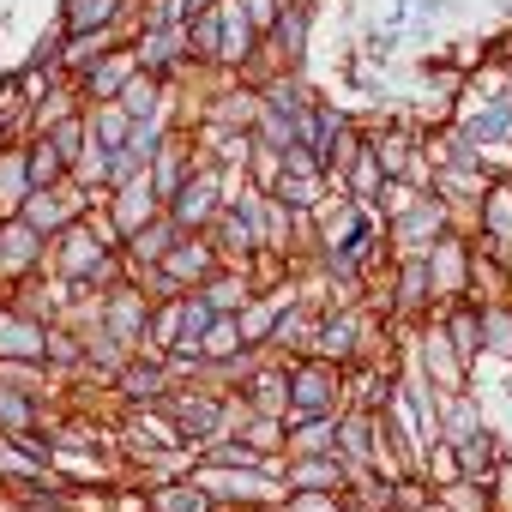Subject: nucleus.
Masks as SVG:
<instances>
[{"label": "nucleus", "instance_id": "obj_1", "mask_svg": "<svg viewBox=\"0 0 512 512\" xmlns=\"http://www.w3.org/2000/svg\"><path fill=\"white\" fill-rule=\"evenodd\" d=\"M344 392H350L344 362H326V356L290 362V416H338Z\"/></svg>", "mask_w": 512, "mask_h": 512}, {"label": "nucleus", "instance_id": "obj_2", "mask_svg": "<svg viewBox=\"0 0 512 512\" xmlns=\"http://www.w3.org/2000/svg\"><path fill=\"white\" fill-rule=\"evenodd\" d=\"M169 205L157 199V187L145 181V175H133V181H121V187H109L103 193V229L127 247V235H139L145 223H157Z\"/></svg>", "mask_w": 512, "mask_h": 512}, {"label": "nucleus", "instance_id": "obj_3", "mask_svg": "<svg viewBox=\"0 0 512 512\" xmlns=\"http://www.w3.org/2000/svg\"><path fill=\"white\" fill-rule=\"evenodd\" d=\"M139 73V55H133V43H115L109 55H97L85 73H73V85L85 91V103H115L121 91H127V79Z\"/></svg>", "mask_w": 512, "mask_h": 512}, {"label": "nucleus", "instance_id": "obj_4", "mask_svg": "<svg viewBox=\"0 0 512 512\" xmlns=\"http://www.w3.org/2000/svg\"><path fill=\"white\" fill-rule=\"evenodd\" d=\"M308 31H314V0H284L278 25L266 31V61H272V67H302Z\"/></svg>", "mask_w": 512, "mask_h": 512}, {"label": "nucleus", "instance_id": "obj_5", "mask_svg": "<svg viewBox=\"0 0 512 512\" xmlns=\"http://www.w3.org/2000/svg\"><path fill=\"white\" fill-rule=\"evenodd\" d=\"M476 247L482 253H494V260H506L512 253V175L506 181H488V193H482V205H476Z\"/></svg>", "mask_w": 512, "mask_h": 512}, {"label": "nucleus", "instance_id": "obj_6", "mask_svg": "<svg viewBox=\"0 0 512 512\" xmlns=\"http://www.w3.org/2000/svg\"><path fill=\"white\" fill-rule=\"evenodd\" d=\"M416 350H422V374H428L440 392H464V374H470V362H464V356H458V344L446 338L440 314L422 326V344H416Z\"/></svg>", "mask_w": 512, "mask_h": 512}, {"label": "nucleus", "instance_id": "obj_7", "mask_svg": "<svg viewBox=\"0 0 512 512\" xmlns=\"http://www.w3.org/2000/svg\"><path fill=\"white\" fill-rule=\"evenodd\" d=\"M31 193H37V181H31V139L0 145V217H19Z\"/></svg>", "mask_w": 512, "mask_h": 512}, {"label": "nucleus", "instance_id": "obj_8", "mask_svg": "<svg viewBox=\"0 0 512 512\" xmlns=\"http://www.w3.org/2000/svg\"><path fill=\"white\" fill-rule=\"evenodd\" d=\"M127 13H133V0H61V25H67V37L115 31Z\"/></svg>", "mask_w": 512, "mask_h": 512}, {"label": "nucleus", "instance_id": "obj_9", "mask_svg": "<svg viewBox=\"0 0 512 512\" xmlns=\"http://www.w3.org/2000/svg\"><path fill=\"white\" fill-rule=\"evenodd\" d=\"M199 296L217 308V314H241L253 296H260V290H253L247 284V266H223V272H211L205 284H199Z\"/></svg>", "mask_w": 512, "mask_h": 512}, {"label": "nucleus", "instance_id": "obj_10", "mask_svg": "<svg viewBox=\"0 0 512 512\" xmlns=\"http://www.w3.org/2000/svg\"><path fill=\"white\" fill-rule=\"evenodd\" d=\"M187 55L199 67H223V19H217V7H205L199 19H187Z\"/></svg>", "mask_w": 512, "mask_h": 512}, {"label": "nucleus", "instance_id": "obj_11", "mask_svg": "<svg viewBox=\"0 0 512 512\" xmlns=\"http://www.w3.org/2000/svg\"><path fill=\"white\" fill-rule=\"evenodd\" d=\"M482 428V410L470 404V392H440V440H470Z\"/></svg>", "mask_w": 512, "mask_h": 512}, {"label": "nucleus", "instance_id": "obj_12", "mask_svg": "<svg viewBox=\"0 0 512 512\" xmlns=\"http://www.w3.org/2000/svg\"><path fill=\"white\" fill-rule=\"evenodd\" d=\"M458 464H464V476L494 482V476H500V446H494V434H488V428H476L470 440H458Z\"/></svg>", "mask_w": 512, "mask_h": 512}]
</instances>
